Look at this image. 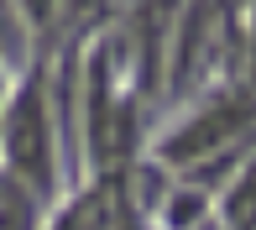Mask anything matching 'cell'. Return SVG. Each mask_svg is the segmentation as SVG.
I'll return each instance as SVG.
<instances>
[{"instance_id": "obj_6", "label": "cell", "mask_w": 256, "mask_h": 230, "mask_svg": "<svg viewBox=\"0 0 256 230\" xmlns=\"http://www.w3.org/2000/svg\"><path fill=\"white\" fill-rule=\"evenodd\" d=\"M194 214H199V199H194V194H183V199H172V204H168V225H172V230L188 225Z\"/></svg>"}, {"instance_id": "obj_7", "label": "cell", "mask_w": 256, "mask_h": 230, "mask_svg": "<svg viewBox=\"0 0 256 230\" xmlns=\"http://www.w3.org/2000/svg\"><path fill=\"white\" fill-rule=\"evenodd\" d=\"M68 10L84 21V16H94V10H104V0H68Z\"/></svg>"}, {"instance_id": "obj_5", "label": "cell", "mask_w": 256, "mask_h": 230, "mask_svg": "<svg viewBox=\"0 0 256 230\" xmlns=\"http://www.w3.org/2000/svg\"><path fill=\"white\" fill-rule=\"evenodd\" d=\"M230 230H256V162L230 188Z\"/></svg>"}, {"instance_id": "obj_8", "label": "cell", "mask_w": 256, "mask_h": 230, "mask_svg": "<svg viewBox=\"0 0 256 230\" xmlns=\"http://www.w3.org/2000/svg\"><path fill=\"white\" fill-rule=\"evenodd\" d=\"M26 10H32V21H48V10H52V0H26Z\"/></svg>"}, {"instance_id": "obj_3", "label": "cell", "mask_w": 256, "mask_h": 230, "mask_svg": "<svg viewBox=\"0 0 256 230\" xmlns=\"http://www.w3.org/2000/svg\"><path fill=\"white\" fill-rule=\"evenodd\" d=\"M0 230H37V199L26 183H0Z\"/></svg>"}, {"instance_id": "obj_1", "label": "cell", "mask_w": 256, "mask_h": 230, "mask_svg": "<svg viewBox=\"0 0 256 230\" xmlns=\"http://www.w3.org/2000/svg\"><path fill=\"white\" fill-rule=\"evenodd\" d=\"M6 162L16 172V183H26L32 194L52 188V126H48V100L42 84H21V94L6 110Z\"/></svg>"}, {"instance_id": "obj_2", "label": "cell", "mask_w": 256, "mask_h": 230, "mask_svg": "<svg viewBox=\"0 0 256 230\" xmlns=\"http://www.w3.org/2000/svg\"><path fill=\"white\" fill-rule=\"evenodd\" d=\"M256 115L251 100H225V105H209L199 120H188L178 136H168V157L172 162H188V157H199V152H214V146H225L230 136L240 131Z\"/></svg>"}, {"instance_id": "obj_4", "label": "cell", "mask_w": 256, "mask_h": 230, "mask_svg": "<svg viewBox=\"0 0 256 230\" xmlns=\"http://www.w3.org/2000/svg\"><path fill=\"white\" fill-rule=\"evenodd\" d=\"M52 230H110V220H104V199L100 194H84V199H74L63 214H58Z\"/></svg>"}]
</instances>
